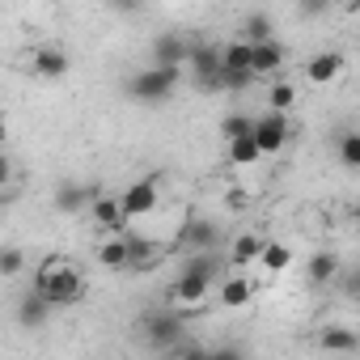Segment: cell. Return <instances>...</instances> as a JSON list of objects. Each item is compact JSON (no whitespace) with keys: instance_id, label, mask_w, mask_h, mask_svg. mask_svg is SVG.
<instances>
[{"instance_id":"obj_1","label":"cell","mask_w":360,"mask_h":360,"mask_svg":"<svg viewBox=\"0 0 360 360\" xmlns=\"http://www.w3.org/2000/svg\"><path fill=\"white\" fill-rule=\"evenodd\" d=\"M225 276V263L217 259V250H200V255H183V271H178V280L169 284V301L187 314H200L208 305V292L212 284Z\"/></svg>"},{"instance_id":"obj_2","label":"cell","mask_w":360,"mask_h":360,"mask_svg":"<svg viewBox=\"0 0 360 360\" xmlns=\"http://www.w3.org/2000/svg\"><path fill=\"white\" fill-rule=\"evenodd\" d=\"M34 288L51 301V309L77 305V301L85 297V280H81V271H77L68 259H60V255H47V259L39 263V271H34Z\"/></svg>"},{"instance_id":"obj_3","label":"cell","mask_w":360,"mask_h":360,"mask_svg":"<svg viewBox=\"0 0 360 360\" xmlns=\"http://www.w3.org/2000/svg\"><path fill=\"white\" fill-rule=\"evenodd\" d=\"M174 89H178V68H161V64H148L144 72H136L127 81V94L144 106H157V102L174 98Z\"/></svg>"},{"instance_id":"obj_4","label":"cell","mask_w":360,"mask_h":360,"mask_svg":"<svg viewBox=\"0 0 360 360\" xmlns=\"http://www.w3.org/2000/svg\"><path fill=\"white\" fill-rule=\"evenodd\" d=\"M157 200H161V178L148 174V178L131 183V187L119 195V212H123V221H140V217L157 212Z\"/></svg>"},{"instance_id":"obj_5","label":"cell","mask_w":360,"mask_h":360,"mask_svg":"<svg viewBox=\"0 0 360 360\" xmlns=\"http://www.w3.org/2000/svg\"><path fill=\"white\" fill-rule=\"evenodd\" d=\"M250 136H255V144H259L263 157H276V153L288 144V115H284V110H267V115H259L255 127H250Z\"/></svg>"},{"instance_id":"obj_6","label":"cell","mask_w":360,"mask_h":360,"mask_svg":"<svg viewBox=\"0 0 360 360\" xmlns=\"http://www.w3.org/2000/svg\"><path fill=\"white\" fill-rule=\"evenodd\" d=\"M217 246H221V229L208 217H191L174 238V250H183V255H200V250H217Z\"/></svg>"},{"instance_id":"obj_7","label":"cell","mask_w":360,"mask_h":360,"mask_svg":"<svg viewBox=\"0 0 360 360\" xmlns=\"http://www.w3.org/2000/svg\"><path fill=\"white\" fill-rule=\"evenodd\" d=\"M187 64H191L195 81L204 85V94H221V89H217V72H221V47H212V43H191V47H187Z\"/></svg>"},{"instance_id":"obj_8","label":"cell","mask_w":360,"mask_h":360,"mask_svg":"<svg viewBox=\"0 0 360 360\" xmlns=\"http://www.w3.org/2000/svg\"><path fill=\"white\" fill-rule=\"evenodd\" d=\"M98 263L106 271H131L136 267V238L131 233H110L102 246H98Z\"/></svg>"},{"instance_id":"obj_9","label":"cell","mask_w":360,"mask_h":360,"mask_svg":"<svg viewBox=\"0 0 360 360\" xmlns=\"http://www.w3.org/2000/svg\"><path fill=\"white\" fill-rule=\"evenodd\" d=\"M347 68V56L343 51H318L309 64H305V81L309 85H335Z\"/></svg>"},{"instance_id":"obj_10","label":"cell","mask_w":360,"mask_h":360,"mask_svg":"<svg viewBox=\"0 0 360 360\" xmlns=\"http://www.w3.org/2000/svg\"><path fill=\"white\" fill-rule=\"evenodd\" d=\"M89 221L98 225V229H106V233H123V212H119V195H106V191H98L94 200H89Z\"/></svg>"},{"instance_id":"obj_11","label":"cell","mask_w":360,"mask_h":360,"mask_svg":"<svg viewBox=\"0 0 360 360\" xmlns=\"http://www.w3.org/2000/svg\"><path fill=\"white\" fill-rule=\"evenodd\" d=\"M56 309H51V301L34 288V292H22V301H18V309H13V318H18V326H26V330H39V326H47V318H51Z\"/></svg>"},{"instance_id":"obj_12","label":"cell","mask_w":360,"mask_h":360,"mask_svg":"<svg viewBox=\"0 0 360 360\" xmlns=\"http://www.w3.org/2000/svg\"><path fill=\"white\" fill-rule=\"evenodd\" d=\"M68 51L64 47H56V43H47V47H39L34 56H30V68H34V77H43V81H60L64 72H68Z\"/></svg>"},{"instance_id":"obj_13","label":"cell","mask_w":360,"mask_h":360,"mask_svg":"<svg viewBox=\"0 0 360 360\" xmlns=\"http://www.w3.org/2000/svg\"><path fill=\"white\" fill-rule=\"evenodd\" d=\"M144 335H148V343H153L157 352H165L169 343L183 339V318H174V314H153V318H144Z\"/></svg>"},{"instance_id":"obj_14","label":"cell","mask_w":360,"mask_h":360,"mask_svg":"<svg viewBox=\"0 0 360 360\" xmlns=\"http://www.w3.org/2000/svg\"><path fill=\"white\" fill-rule=\"evenodd\" d=\"M187 47L191 43L183 34H174V30L169 34H157L153 39V64H161V68H183L187 64Z\"/></svg>"},{"instance_id":"obj_15","label":"cell","mask_w":360,"mask_h":360,"mask_svg":"<svg viewBox=\"0 0 360 360\" xmlns=\"http://www.w3.org/2000/svg\"><path fill=\"white\" fill-rule=\"evenodd\" d=\"M255 77H271L276 68H284V47L276 39H263V43H250V64H246Z\"/></svg>"},{"instance_id":"obj_16","label":"cell","mask_w":360,"mask_h":360,"mask_svg":"<svg viewBox=\"0 0 360 360\" xmlns=\"http://www.w3.org/2000/svg\"><path fill=\"white\" fill-rule=\"evenodd\" d=\"M212 288H217V297H221L225 309H242V305H250V297H255V284H250L246 276H238V271H233V276H221Z\"/></svg>"},{"instance_id":"obj_17","label":"cell","mask_w":360,"mask_h":360,"mask_svg":"<svg viewBox=\"0 0 360 360\" xmlns=\"http://www.w3.org/2000/svg\"><path fill=\"white\" fill-rule=\"evenodd\" d=\"M94 195H98V187H85V183H60V187H56V208H60V212H85Z\"/></svg>"},{"instance_id":"obj_18","label":"cell","mask_w":360,"mask_h":360,"mask_svg":"<svg viewBox=\"0 0 360 360\" xmlns=\"http://www.w3.org/2000/svg\"><path fill=\"white\" fill-rule=\"evenodd\" d=\"M305 276H309L314 288L335 284V280H339V255H330V250H314L309 263H305Z\"/></svg>"},{"instance_id":"obj_19","label":"cell","mask_w":360,"mask_h":360,"mask_svg":"<svg viewBox=\"0 0 360 360\" xmlns=\"http://www.w3.org/2000/svg\"><path fill=\"white\" fill-rule=\"evenodd\" d=\"M318 343H322V352H339V356L360 352V339H356V330H347V326H326V330L318 335Z\"/></svg>"},{"instance_id":"obj_20","label":"cell","mask_w":360,"mask_h":360,"mask_svg":"<svg viewBox=\"0 0 360 360\" xmlns=\"http://www.w3.org/2000/svg\"><path fill=\"white\" fill-rule=\"evenodd\" d=\"M259 246H263L259 233H238L233 246H229V263H233V267H250V263L259 259Z\"/></svg>"},{"instance_id":"obj_21","label":"cell","mask_w":360,"mask_h":360,"mask_svg":"<svg viewBox=\"0 0 360 360\" xmlns=\"http://www.w3.org/2000/svg\"><path fill=\"white\" fill-rule=\"evenodd\" d=\"M225 144H229V161H233V165H255V161L263 157L250 131H242V136H233V140H225Z\"/></svg>"},{"instance_id":"obj_22","label":"cell","mask_w":360,"mask_h":360,"mask_svg":"<svg viewBox=\"0 0 360 360\" xmlns=\"http://www.w3.org/2000/svg\"><path fill=\"white\" fill-rule=\"evenodd\" d=\"M255 263H263L267 271H284V267L292 263V250H288L284 242H263V246H259V259H255Z\"/></svg>"},{"instance_id":"obj_23","label":"cell","mask_w":360,"mask_h":360,"mask_svg":"<svg viewBox=\"0 0 360 360\" xmlns=\"http://www.w3.org/2000/svg\"><path fill=\"white\" fill-rule=\"evenodd\" d=\"M250 64V43L246 39H229L221 47V68H246Z\"/></svg>"},{"instance_id":"obj_24","label":"cell","mask_w":360,"mask_h":360,"mask_svg":"<svg viewBox=\"0 0 360 360\" xmlns=\"http://www.w3.org/2000/svg\"><path fill=\"white\" fill-rule=\"evenodd\" d=\"M26 271V255L22 246H0V280H13Z\"/></svg>"},{"instance_id":"obj_25","label":"cell","mask_w":360,"mask_h":360,"mask_svg":"<svg viewBox=\"0 0 360 360\" xmlns=\"http://www.w3.org/2000/svg\"><path fill=\"white\" fill-rule=\"evenodd\" d=\"M339 165L343 169H360V131H343L339 136Z\"/></svg>"},{"instance_id":"obj_26","label":"cell","mask_w":360,"mask_h":360,"mask_svg":"<svg viewBox=\"0 0 360 360\" xmlns=\"http://www.w3.org/2000/svg\"><path fill=\"white\" fill-rule=\"evenodd\" d=\"M267 106L288 115V110L297 106V89H292V81H276V85H271V94H267Z\"/></svg>"},{"instance_id":"obj_27","label":"cell","mask_w":360,"mask_h":360,"mask_svg":"<svg viewBox=\"0 0 360 360\" xmlns=\"http://www.w3.org/2000/svg\"><path fill=\"white\" fill-rule=\"evenodd\" d=\"M242 39H246V43H263V39H271V18H263V13L246 18V30H242Z\"/></svg>"},{"instance_id":"obj_28","label":"cell","mask_w":360,"mask_h":360,"mask_svg":"<svg viewBox=\"0 0 360 360\" xmlns=\"http://www.w3.org/2000/svg\"><path fill=\"white\" fill-rule=\"evenodd\" d=\"M250 127H255V119H250V115H225L221 136H225V140H233V136H242V131H250Z\"/></svg>"},{"instance_id":"obj_29","label":"cell","mask_w":360,"mask_h":360,"mask_svg":"<svg viewBox=\"0 0 360 360\" xmlns=\"http://www.w3.org/2000/svg\"><path fill=\"white\" fill-rule=\"evenodd\" d=\"M9 183H13V161L5 157V148H0V191H5Z\"/></svg>"},{"instance_id":"obj_30","label":"cell","mask_w":360,"mask_h":360,"mask_svg":"<svg viewBox=\"0 0 360 360\" xmlns=\"http://www.w3.org/2000/svg\"><path fill=\"white\" fill-rule=\"evenodd\" d=\"M330 9V0H301V13L305 18H318V13H326Z\"/></svg>"},{"instance_id":"obj_31","label":"cell","mask_w":360,"mask_h":360,"mask_svg":"<svg viewBox=\"0 0 360 360\" xmlns=\"http://www.w3.org/2000/svg\"><path fill=\"white\" fill-rule=\"evenodd\" d=\"M106 5H110L115 13H140V5H144V0H106Z\"/></svg>"},{"instance_id":"obj_32","label":"cell","mask_w":360,"mask_h":360,"mask_svg":"<svg viewBox=\"0 0 360 360\" xmlns=\"http://www.w3.org/2000/svg\"><path fill=\"white\" fill-rule=\"evenodd\" d=\"M5 140H9V127H5V119H0V148H5Z\"/></svg>"}]
</instances>
